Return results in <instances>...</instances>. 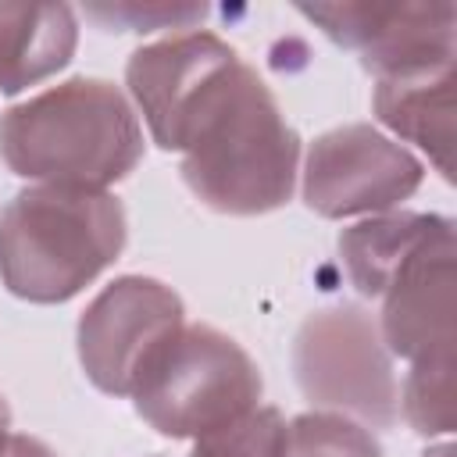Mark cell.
Instances as JSON below:
<instances>
[{
	"mask_svg": "<svg viewBox=\"0 0 457 457\" xmlns=\"http://www.w3.org/2000/svg\"><path fill=\"white\" fill-rule=\"evenodd\" d=\"M86 14L111 32H154V29H189L204 18V7H164V4H89Z\"/></svg>",
	"mask_w": 457,
	"mask_h": 457,
	"instance_id": "cell-17",
	"label": "cell"
},
{
	"mask_svg": "<svg viewBox=\"0 0 457 457\" xmlns=\"http://www.w3.org/2000/svg\"><path fill=\"white\" fill-rule=\"evenodd\" d=\"M11 446H14V432H11V411L0 396V457H11Z\"/></svg>",
	"mask_w": 457,
	"mask_h": 457,
	"instance_id": "cell-18",
	"label": "cell"
},
{
	"mask_svg": "<svg viewBox=\"0 0 457 457\" xmlns=\"http://www.w3.org/2000/svg\"><path fill=\"white\" fill-rule=\"evenodd\" d=\"M375 114L396 136L418 143L443 179L453 175V64L378 79Z\"/></svg>",
	"mask_w": 457,
	"mask_h": 457,
	"instance_id": "cell-12",
	"label": "cell"
},
{
	"mask_svg": "<svg viewBox=\"0 0 457 457\" xmlns=\"http://www.w3.org/2000/svg\"><path fill=\"white\" fill-rule=\"evenodd\" d=\"M443 228H450V221L436 214H382L346 228L339 236V253L350 282L364 296H382L389 278Z\"/></svg>",
	"mask_w": 457,
	"mask_h": 457,
	"instance_id": "cell-13",
	"label": "cell"
},
{
	"mask_svg": "<svg viewBox=\"0 0 457 457\" xmlns=\"http://www.w3.org/2000/svg\"><path fill=\"white\" fill-rule=\"evenodd\" d=\"M286 421L275 407H250L228 425L193 439V457H278Z\"/></svg>",
	"mask_w": 457,
	"mask_h": 457,
	"instance_id": "cell-16",
	"label": "cell"
},
{
	"mask_svg": "<svg viewBox=\"0 0 457 457\" xmlns=\"http://www.w3.org/2000/svg\"><path fill=\"white\" fill-rule=\"evenodd\" d=\"M79 25L64 4H0V93H21L68 64Z\"/></svg>",
	"mask_w": 457,
	"mask_h": 457,
	"instance_id": "cell-11",
	"label": "cell"
},
{
	"mask_svg": "<svg viewBox=\"0 0 457 457\" xmlns=\"http://www.w3.org/2000/svg\"><path fill=\"white\" fill-rule=\"evenodd\" d=\"M125 246V211L104 189L29 186L0 211V278L32 303H61Z\"/></svg>",
	"mask_w": 457,
	"mask_h": 457,
	"instance_id": "cell-3",
	"label": "cell"
},
{
	"mask_svg": "<svg viewBox=\"0 0 457 457\" xmlns=\"http://www.w3.org/2000/svg\"><path fill=\"white\" fill-rule=\"evenodd\" d=\"M182 328V300L157 278L111 282L79 321V357L93 386L132 396L146 361Z\"/></svg>",
	"mask_w": 457,
	"mask_h": 457,
	"instance_id": "cell-6",
	"label": "cell"
},
{
	"mask_svg": "<svg viewBox=\"0 0 457 457\" xmlns=\"http://www.w3.org/2000/svg\"><path fill=\"white\" fill-rule=\"evenodd\" d=\"M407 425L418 436H443L453 428V357L411 364L400 393Z\"/></svg>",
	"mask_w": 457,
	"mask_h": 457,
	"instance_id": "cell-15",
	"label": "cell"
},
{
	"mask_svg": "<svg viewBox=\"0 0 457 457\" xmlns=\"http://www.w3.org/2000/svg\"><path fill=\"white\" fill-rule=\"evenodd\" d=\"M300 14L357 50L378 79L453 64V4H303Z\"/></svg>",
	"mask_w": 457,
	"mask_h": 457,
	"instance_id": "cell-8",
	"label": "cell"
},
{
	"mask_svg": "<svg viewBox=\"0 0 457 457\" xmlns=\"http://www.w3.org/2000/svg\"><path fill=\"white\" fill-rule=\"evenodd\" d=\"M418 182L421 161L411 150L371 125H343L311 143L303 200L321 218L375 214L407 200Z\"/></svg>",
	"mask_w": 457,
	"mask_h": 457,
	"instance_id": "cell-7",
	"label": "cell"
},
{
	"mask_svg": "<svg viewBox=\"0 0 457 457\" xmlns=\"http://www.w3.org/2000/svg\"><path fill=\"white\" fill-rule=\"evenodd\" d=\"M382 343L411 364L453 357V228L428 239L382 289Z\"/></svg>",
	"mask_w": 457,
	"mask_h": 457,
	"instance_id": "cell-9",
	"label": "cell"
},
{
	"mask_svg": "<svg viewBox=\"0 0 457 457\" xmlns=\"http://www.w3.org/2000/svg\"><path fill=\"white\" fill-rule=\"evenodd\" d=\"M236 61V50L211 32H186L150 43L129 61V89L139 104L150 136L164 146L200 89Z\"/></svg>",
	"mask_w": 457,
	"mask_h": 457,
	"instance_id": "cell-10",
	"label": "cell"
},
{
	"mask_svg": "<svg viewBox=\"0 0 457 457\" xmlns=\"http://www.w3.org/2000/svg\"><path fill=\"white\" fill-rule=\"evenodd\" d=\"M0 154L39 186L104 189L139 164L143 129L118 86L71 79L0 118Z\"/></svg>",
	"mask_w": 457,
	"mask_h": 457,
	"instance_id": "cell-2",
	"label": "cell"
},
{
	"mask_svg": "<svg viewBox=\"0 0 457 457\" xmlns=\"http://www.w3.org/2000/svg\"><path fill=\"white\" fill-rule=\"evenodd\" d=\"M136 411L161 436L200 439L261 400L250 353L211 325H182L143 368L132 389Z\"/></svg>",
	"mask_w": 457,
	"mask_h": 457,
	"instance_id": "cell-4",
	"label": "cell"
},
{
	"mask_svg": "<svg viewBox=\"0 0 457 457\" xmlns=\"http://www.w3.org/2000/svg\"><path fill=\"white\" fill-rule=\"evenodd\" d=\"M186 186L221 214H264L289 200L300 139L253 68L232 61L171 129Z\"/></svg>",
	"mask_w": 457,
	"mask_h": 457,
	"instance_id": "cell-1",
	"label": "cell"
},
{
	"mask_svg": "<svg viewBox=\"0 0 457 457\" xmlns=\"http://www.w3.org/2000/svg\"><path fill=\"white\" fill-rule=\"evenodd\" d=\"M278 457H382V446L364 425L318 411L286 425Z\"/></svg>",
	"mask_w": 457,
	"mask_h": 457,
	"instance_id": "cell-14",
	"label": "cell"
},
{
	"mask_svg": "<svg viewBox=\"0 0 457 457\" xmlns=\"http://www.w3.org/2000/svg\"><path fill=\"white\" fill-rule=\"evenodd\" d=\"M293 371L307 400L368 425H393L400 389L371 314L350 303L314 311L293 339Z\"/></svg>",
	"mask_w": 457,
	"mask_h": 457,
	"instance_id": "cell-5",
	"label": "cell"
}]
</instances>
